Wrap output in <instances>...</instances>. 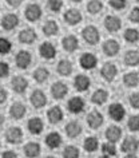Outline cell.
I'll return each instance as SVG.
<instances>
[{"label":"cell","instance_id":"1","mask_svg":"<svg viewBox=\"0 0 139 158\" xmlns=\"http://www.w3.org/2000/svg\"><path fill=\"white\" fill-rule=\"evenodd\" d=\"M82 38L87 44L95 46L100 40V32H99V30L95 26H86L82 30Z\"/></svg>","mask_w":139,"mask_h":158},{"label":"cell","instance_id":"2","mask_svg":"<svg viewBox=\"0 0 139 158\" xmlns=\"http://www.w3.org/2000/svg\"><path fill=\"white\" fill-rule=\"evenodd\" d=\"M139 149V141L135 137H127L123 139L122 145H121V150L126 154L127 157L133 158L137 157V152Z\"/></svg>","mask_w":139,"mask_h":158},{"label":"cell","instance_id":"3","mask_svg":"<svg viewBox=\"0 0 139 158\" xmlns=\"http://www.w3.org/2000/svg\"><path fill=\"white\" fill-rule=\"evenodd\" d=\"M23 137H24V134H23V130L19 127V126H11V127L7 129L6 133H4L6 141L11 145L20 143L23 141Z\"/></svg>","mask_w":139,"mask_h":158},{"label":"cell","instance_id":"4","mask_svg":"<svg viewBox=\"0 0 139 158\" xmlns=\"http://www.w3.org/2000/svg\"><path fill=\"white\" fill-rule=\"evenodd\" d=\"M32 63V54L27 50H20L15 55V64L20 70H27Z\"/></svg>","mask_w":139,"mask_h":158},{"label":"cell","instance_id":"5","mask_svg":"<svg viewBox=\"0 0 139 158\" xmlns=\"http://www.w3.org/2000/svg\"><path fill=\"white\" fill-rule=\"evenodd\" d=\"M42 15H43V10L38 3H30V4H27L26 10H24V16L28 22L34 23V22L40 20Z\"/></svg>","mask_w":139,"mask_h":158},{"label":"cell","instance_id":"6","mask_svg":"<svg viewBox=\"0 0 139 158\" xmlns=\"http://www.w3.org/2000/svg\"><path fill=\"white\" fill-rule=\"evenodd\" d=\"M30 102H31V105H32L35 109H43L47 105L48 99H47V95H46V93L43 91V90L35 89L34 91L31 93V95H30Z\"/></svg>","mask_w":139,"mask_h":158},{"label":"cell","instance_id":"7","mask_svg":"<svg viewBox=\"0 0 139 158\" xmlns=\"http://www.w3.org/2000/svg\"><path fill=\"white\" fill-rule=\"evenodd\" d=\"M28 86H30L28 79L26 77H23V75H15V77L11 79V87L18 94H24L27 90H28Z\"/></svg>","mask_w":139,"mask_h":158},{"label":"cell","instance_id":"8","mask_svg":"<svg viewBox=\"0 0 139 158\" xmlns=\"http://www.w3.org/2000/svg\"><path fill=\"white\" fill-rule=\"evenodd\" d=\"M50 93L54 99H56V101L64 99V97L68 94V86H67L64 82L58 81V82H55V83H52V86H51V89H50Z\"/></svg>","mask_w":139,"mask_h":158},{"label":"cell","instance_id":"9","mask_svg":"<svg viewBox=\"0 0 139 158\" xmlns=\"http://www.w3.org/2000/svg\"><path fill=\"white\" fill-rule=\"evenodd\" d=\"M19 23H20V19L18 15L14 12H8L2 18V28L6 31H14L15 28H18Z\"/></svg>","mask_w":139,"mask_h":158},{"label":"cell","instance_id":"10","mask_svg":"<svg viewBox=\"0 0 139 158\" xmlns=\"http://www.w3.org/2000/svg\"><path fill=\"white\" fill-rule=\"evenodd\" d=\"M86 109V102L82 97H72L67 102V110L71 114H80Z\"/></svg>","mask_w":139,"mask_h":158},{"label":"cell","instance_id":"11","mask_svg":"<svg viewBox=\"0 0 139 158\" xmlns=\"http://www.w3.org/2000/svg\"><path fill=\"white\" fill-rule=\"evenodd\" d=\"M118 75V67L114 64L112 62H107L103 64L100 69V77L104 79L106 82H114Z\"/></svg>","mask_w":139,"mask_h":158},{"label":"cell","instance_id":"12","mask_svg":"<svg viewBox=\"0 0 139 158\" xmlns=\"http://www.w3.org/2000/svg\"><path fill=\"white\" fill-rule=\"evenodd\" d=\"M108 115L115 122H122L126 117V109L122 103H111L108 106Z\"/></svg>","mask_w":139,"mask_h":158},{"label":"cell","instance_id":"13","mask_svg":"<svg viewBox=\"0 0 139 158\" xmlns=\"http://www.w3.org/2000/svg\"><path fill=\"white\" fill-rule=\"evenodd\" d=\"M8 114L14 121H20L26 117L27 107H26L24 103H22V102H14L8 110Z\"/></svg>","mask_w":139,"mask_h":158},{"label":"cell","instance_id":"14","mask_svg":"<svg viewBox=\"0 0 139 158\" xmlns=\"http://www.w3.org/2000/svg\"><path fill=\"white\" fill-rule=\"evenodd\" d=\"M79 64L83 70H94L98 64V58L92 52H84L79 58Z\"/></svg>","mask_w":139,"mask_h":158},{"label":"cell","instance_id":"15","mask_svg":"<svg viewBox=\"0 0 139 158\" xmlns=\"http://www.w3.org/2000/svg\"><path fill=\"white\" fill-rule=\"evenodd\" d=\"M63 19H64V22L68 26L74 27V26H78L79 23L83 20V16H82V12L79 10L70 8V10H67L64 12V15H63Z\"/></svg>","mask_w":139,"mask_h":158},{"label":"cell","instance_id":"16","mask_svg":"<svg viewBox=\"0 0 139 158\" xmlns=\"http://www.w3.org/2000/svg\"><path fill=\"white\" fill-rule=\"evenodd\" d=\"M103 123H104V117H103V114L100 111L92 110V111L88 113V115H87V125L92 130H98Z\"/></svg>","mask_w":139,"mask_h":158},{"label":"cell","instance_id":"17","mask_svg":"<svg viewBox=\"0 0 139 158\" xmlns=\"http://www.w3.org/2000/svg\"><path fill=\"white\" fill-rule=\"evenodd\" d=\"M39 55L46 60H51L56 56V47L51 42H43L39 46Z\"/></svg>","mask_w":139,"mask_h":158},{"label":"cell","instance_id":"18","mask_svg":"<svg viewBox=\"0 0 139 158\" xmlns=\"http://www.w3.org/2000/svg\"><path fill=\"white\" fill-rule=\"evenodd\" d=\"M18 39L22 44L30 46V44H34V43L38 40V34L35 32V30H32V28H24L19 32Z\"/></svg>","mask_w":139,"mask_h":158},{"label":"cell","instance_id":"19","mask_svg":"<svg viewBox=\"0 0 139 158\" xmlns=\"http://www.w3.org/2000/svg\"><path fill=\"white\" fill-rule=\"evenodd\" d=\"M102 50H103V52H104L106 56L112 58V56H117L119 54L121 44H119L118 40H115V39H107V40L103 43Z\"/></svg>","mask_w":139,"mask_h":158},{"label":"cell","instance_id":"20","mask_svg":"<svg viewBox=\"0 0 139 158\" xmlns=\"http://www.w3.org/2000/svg\"><path fill=\"white\" fill-rule=\"evenodd\" d=\"M27 129H28V131L32 134V135H39V134H42L43 130H44V122L39 117H32L27 122Z\"/></svg>","mask_w":139,"mask_h":158},{"label":"cell","instance_id":"21","mask_svg":"<svg viewBox=\"0 0 139 158\" xmlns=\"http://www.w3.org/2000/svg\"><path fill=\"white\" fill-rule=\"evenodd\" d=\"M103 24H104V28L108 32H118L122 28V20L115 15H107Z\"/></svg>","mask_w":139,"mask_h":158},{"label":"cell","instance_id":"22","mask_svg":"<svg viewBox=\"0 0 139 158\" xmlns=\"http://www.w3.org/2000/svg\"><path fill=\"white\" fill-rule=\"evenodd\" d=\"M63 110L60 106H52L47 110V119L51 125H58L63 121Z\"/></svg>","mask_w":139,"mask_h":158},{"label":"cell","instance_id":"23","mask_svg":"<svg viewBox=\"0 0 139 158\" xmlns=\"http://www.w3.org/2000/svg\"><path fill=\"white\" fill-rule=\"evenodd\" d=\"M62 47L67 52H74L79 48V40L75 35H66L62 39Z\"/></svg>","mask_w":139,"mask_h":158},{"label":"cell","instance_id":"24","mask_svg":"<svg viewBox=\"0 0 139 158\" xmlns=\"http://www.w3.org/2000/svg\"><path fill=\"white\" fill-rule=\"evenodd\" d=\"M90 86H91V79L90 77H87V75L84 74H79L75 77L74 79V87L78 90V91H87V90L90 89Z\"/></svg>","mask_w":139,"mask_h":158},{"label":"cell","instance_id":"25","mask_svg":"<svg viewBox=\"0 0 139 158\" xmlns=\"http://www.w3.org/2000/svg\"><path fill=\"white\" fill-rule=\"evenodd\" d=\"M23 152H24V156L26 157H30V158H35V157H39L42 153V146L35 141H30L27 142L23 148Z\"/></svg>","mask_w":139,"mask_h":158},{"label":"cell","instance_id":"26","mask_svg":"<svg viewBox=\"0 0 139 158\" xmlns=\"http://www.w3.org/2000/svg\"><path fill=\"white\" fill-rule=\"evenodd\" d=\"M46 145L48 146L50 149H58V148H60L62 143H63V138L60 135V133H58V131H51L48 133L46 135Z\"/></svg>","mask_w":139,"mask_h":158},{"label":"cell","instance_id":"27","mask_svg":"<svg viewBox=\"0 0 139 158\" xmlns=\"http://www.w3.org/2000/svg\"><path fill=\"white\" fill-rule=\"evenodd\" d=\"M72 70H74L72 63L68 59H60L56 66V71L60 77H70L72 74Z\"/></svg>","mask_w":139,"mask_h":158},{"label":"cell","instance_id":"28","mask_svg":"<svg viewBox=\"0 0 139 158\" xmlns=\"http://www.w3.org/2000/svg\"><path fill=\"white\" fill-rule=\"evenodd\" d=\"M107 99H108V91L104 89L95 90L92 93V95H91V102H92L94 105H98V106L104 105L107 102Z\"/></svg>","mask_w":139,"mask_h":158},{"label":"cell","instance_id":"29","mask_svg":"<svg viewBox=\"0 0 139 158\" xmlns=\"http://www.w3.org/2000/svg\"><path fill=\"white\" fill-rule=\"evenodd\" d=\"M82 130H83V127L78 121H70L66 125V134H67V137H70V138L79 137L82 134Z\"/></svg>","mask_w":139,"mask_h":158},{"label":"cell","instance_id":"30","mask_svg":"<svg viewBox=\"0 0 139 158\" xmlns=\"http://www.w3.org/2000/svg\"><path fill=\"white\" fill-rule=\"evenodd\" d=\"M104 135L107 138V141L108 142H112V143H117V142L122 138V129L118 127V126H108L104 133Z\"/></svg>","mask_w":139,"mask_h":158},{"label":"cell","instance_id":"31","mask_svg":"<svg viewBox=\"0 0 139 158\" xmlns=\"http://www.w3.org/2000/svg\"><path fill=\"white\" fill-rule=\"evenodd\" d=\"M34 79H35V82H38V83H46L47 81L50 79V70L47 69V67H38V69H35L34 71Z\"/></svg>","mask_w":139,"mask_h":158},{"label":"cell","instance_id":"32","mask_svg":"<svg viewBox=\"0 0 139 158\" xmlns=\"http://www.w3.org/2000/svg\"><path fill=\"white\" fill-rule=\"evenodd\" d=\"M123 62H125V64L129 66V67H137V66H139V52H138V51H135V50H129L125 54Z\"/></svg>","mask_w":139,"mask_h":158},{"label":"cell","instance_id":"33","mask_svg":"<svg viewBox=\"0 0 139 158\" xmlns=\"http://www.w3.org/2000/svg\"><path fill=\"white\" fill-rule=\"evenodd\" d=\"M43 34L46 36H55L59 32V24L55 20H47L42 27Z\"/></svg>","mask_w":139,"mask_h":158},{"label":"cell","instance_id":"34","mask_svg":"<svg viewBox=\"0 0 139 158\" xmlns=\"http://www.w3.org/2000/svg\"><path fill=\"white\" fill-rule=\"evenodd\" d=\"M123 83H125V86L126 87H129V89L137 87V86L139 85V75H138V73L131 71V73L125 74V77H123Z\"/></svg>","mask_w":139,"mask_h":158},{"label":"cell","instance_id":"35","mask_svg":"<svg viewBox=\"0 0 139 158\" xmlns=\"http://www.w3.org/2000/svg\"><path fill=\"white\" fill-rule=\"evenodd\" d=\"M83 148H84V150L87 153H94L96 152L98 148H99V141L96 137H87L84 141H83Z\"/></svg>","mask_w":139,"mask_h":158},{"label":"cell","instance_id":"36","mask_svg":"<svg viewBox=\"0 0 139 158\" xmlns=\"http://www.w3.org/2000/svg\"><path fill=\"white\" fill-rule=\"evenodd\" d=\"M103 10V3L100 0H90L87 3V12L90 15H98Z\"/></svg>","mask_w":139,"mask_h":158},{"label":"cell","instance_id":"37","mask_svg":"<svg viewBox=\"0 0 139 158\" xmlns=\"http://www.w3.org/2000/svg\"><path fill=\"white\" fill-rule=\"evenodd\" d=\"M102 156L103 157H115L117 156V148H115V143H112V142H108L107 141L106 143L102 145Z\"/></svg>","mask_w":139,"mask_h":158},{"label":"cell","instance_id":"38","mask_svg":"<svg viewBox=\"0 0 139 158\" xmlns=\"http://www.w3.org/2000/svg\"><path fill=\"white\" fill-rule=\"evenodd\" d=\"M123 38L127 43H137L139 40V31L137 28H127L123 34Z\"/></svg>","mask_w":139,"mask_h":158},{"label":"cell","instance_id":"39","mask_svg":"<svg viewBox=\"0 0 139 158\" xmlns=\"http://www.w3.org/2000/svg\"><path fill=\"white\" fill-rule=\"evenodd\" d=\"M12 50V43L8 38L0 36V55H7Z\"/></svg>","mask_w":139,"mask_h":158},{"label":"cell","instance_id":"40","mask_svg":"<svg viewBox=\"0 0 139 158\" xmlns=\"http://www.w3.org/2000/svg\"><path fill=\"white\" fill-rule=\"evenodd\" d=\"M62 156L66 157V158H76V157L80 156V152H79V149L76 148V146L68 145V146H66V148H64Z\"/></svg>","mask_w":139,"mask_h":158},{"label":"cell","instance_id":"41","mask_svg":"<svg viewBox=\"0 0 139 158\" xmlns=\"http://www.w3.org/2000/svg\"><path fill=\"white\" fill-rule=\"evenodd\" d=\"M127 127H129L130 131L137 133L139 131V115L135 114V115H131L127 121Z\"/></svg>","mask_w":139,"mask_h":158},{"label":"cell","instance_id":"42","mask_svg":"<svg viewBox=\"0 0 139 158\" xmlns=\"http://www.w3.org/2000/svg\"><path fill=\"white\" fill-rule=\"evenodd\" d=\"M47 7L51 12H59L63 8V0H47Z\"/></svg>","mask_w":139,"mask_h":158},{"label":"cell","instance_id":"43","mask_svg":"<svg viewBox=\"0 0 139 158\" xmlns=\"http://www.w3.org/2000/svg\"><path fill=\"white\" fill-rule=\"evenodd\" d=\"M10 64L4 60H0V79H6L10 75Z\"/></svg>","mask_w":139,"mask_h":158},{"label":"cell","instance_id":"44","mask_svg":"<svg viewBox=\"0 0 139 158\" xmlns=\"http://www.w3.org/2000/svg\"><path fill=\"white\" fill-rule=\"evenodd\" d=\"M108 3H110V6L117 11L125 10L127 6V0H108Z\"/></svg>","mask_w":139,"mask_h":158},{"label":"cell","instance_id":"45","mask_svg":"<svg viewBox=\"0 0 139 158\" xmlns=\"http://www.w3.org/2000/svg\"><path fill=\"white\" fill-rule=\"evenodd\" d=\"M129 102H130V106L135 110H139V93H133L129 98Z\"/></svg>","mask_w":139,"mask_h":158},{"label":"cell","instance_id":"46","mask_svg":"<svg viewBox=\"0 0 139 158\" xmlns=\"http://www.w3.org/2000/svg\"><path fill=\"white\" fill-rule=\"evenodd\" d=\"M129 19H130V22L135 23V24H139V7H134V8L131 10Z\"/></svg>","mask_w":139,"mask_h":158},{"label":"cell","instance_id":"47","mask_svg":"<svg viewBox=\"0 0 139 158\" xmlns=\"http://www.w3.org/2000/svg\"><path fill=\"white\" fill-rule=\"evenodd\" d=\"M7 99H8V91L3 86H0V105L6 103Z\"/></svg>","mask_w":139,"mask_h":158},{"label":"cell","instance_id":"48","mask_svg":"<svg viewBox=\"0 0 139 158\" xmlns=\"http://www.w3.org/2000/svg\"><path fill=\"white\" fill-rule=\"evenodd\" d=\"M2 157L3 158H16L19 157V154L16 152H14V150H7V152L2 153Z\"/></svg>","mask_w":139,"mask_h":158},{"label":"cell","instance_id":"49","mask_svg":"<svg viewBox=\"0 0 139 158\" xmlns=\"http://www.w3.org/2000/svg\"><path fill=\"white\" fill-rule=\"evenodd\" d=\"M6 3L10 7H19L23 3V0H6Z\"/></svg>","mask_w":139,"mask_h":158},{"label":"cell","instance_id":"50","mask_svg":"<svg viewBox=\"0 0 139 158\" xmlns=\"http://www.w3.org/2000/svg\"><path fill=\"white\" fill-rule=\"evenodd\" d=\"M3 123H4V115H3V114L0 113V126H2Z\"/></svg>","mask_w":139,"mask_h":158},{"label":"cell","instance_id":"51","mask_svg":"<svg viewBox=\"0 0 139 158\" xmlns=\"http://www.w3.org/2000/svg\"><path fill=\"white\" fill-rule=\"evenodd\" d=\"M72 3H80V2H83V0H71Z\"/></svg>","mask_w":139,"mask_h":158},{"label":"cell","instance_id":"52","mask_svg":"<svg viewBox=\"0 0 139 158\" xmlns=\"http://www.w3.org/2000/svg\"><path fill=\"white\" fill-rule=\"evenodd\" d=\"M137 2H139V0H137Z\"/></svg>","mask_w":139,"mask_h":158},{"label":"cell","instance_id":"53","mask_svg":"<svg viewBox=\"0 0 139 158\" xmlns=\"http://www.w3.org/2000/svg\"><path fill=\"white\" fill-rule=\"evenodd\" d=\"M0 145H2V143H0Z\"/></svg>","mask_w":139,"mask_h":158}]
</instances>
